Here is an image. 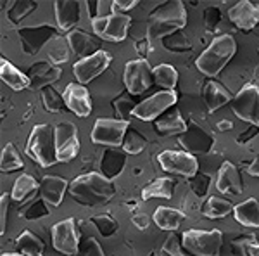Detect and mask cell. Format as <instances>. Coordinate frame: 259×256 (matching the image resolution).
<instances>
[{
  "label": "cell",
  "instance_id": "6da1fadb",
  "mask_svg": "<svg viewBox=\"0 0 259 256\" xmlns=\"http://www.w3.org/2000/svg\"><path fill=\"white\" fill-rule=\"evenodd\" d=\"M68 192L78 204L83 206H100L114 197L116 186L114 180L104 177L100 171L80 175L69 182Z\"/></svg>",
  "mask_w": 259,
  "mask_h": 256
},
{
  "label": "cell",
  "instance_id": "7a4b0ae2",
  "mask_svg": "<svg viewBox=\"0 0 259 256\" xmlns=\"http://www.w3.org/2000/svg\"><path fill=\"white\" fill-rule=\"evenodd\" d=\"M187 24V9L180 0H169L157 7L149 16L147 36L149 39H166L183 30Z\"/></svg>",
  "mask_w": 259,
  "mask_h": 256
},
{
  "label": "cell",
  "instance_id": "3957f363",
  "mask_svg": "<svg viewBox=\"0 0 259 256\" xmlns=\"http://www.w3.org/2000/svg\"><path fill=\"white\" fill-rule=\"evenodd\" d=\"M237 52V42L230 33H223L212 39V42L207 45V49L197 57L195 66L202 75L206 77H218L223 71L225 66L232 61V57Z\"/></svg>",
  "mask_w": 259,
  "mask_h": 256
},
{
  "label": "cell",
  "instance_id": "277c9868",
  "mask_svg": "<svg viewBox=\"0 0 259 256\" xmlns=\"http://www.w3.org/2000/svg\"><path fill=\"white\" fill-rule=\"evenodd\" d=\"M26 154L41 168H49L57 163L56 127L49 123L35 125L26 144Z\"/></svg>",
  "mask_w": 259,
  "mask_h": 256
},
{
  "label": "cell",
  "instance_id": "5b68a950",
  "mask_svg": "<svg viewBox=\"0 0 259 256\" xmlns=\"http://www.w3.org/2000/svg\"><path fill=\"white\" fill-rule=\"evenodd\" d=\"M182 244L194 256H220L221 244H223V232L218 229H190L183 232Z\"/></svg>",
  "mask_w": 259,
  "mask_h": 256
},
{
  "label": "cell",
  "instance_id": "8992f818",
  "mask_svg": "<svg viewBox=\"0 0 259 256\" xmlns=\"http://www.w3.org/2000/svg\"><path fill=\"white\" fill-rule=\"evenodd\" d=\"M177 100L178 94L175 90H159L137 104L132 111V116L140 121H156L166 111H169L177 104Z\"/></svg>",
  "mask_w": 259,
  "mask_h": 256
},
{
  "label": "cell",
  "instance_id": "52a82bcc",
  "mask_svg": "<svg viewBox=\"0 0 259 256\" xmlns=\"http://www.w3.org/2000/svg\"><path fill=\"white\" fill-rule=\"evenodd\" d=\"M128 128L130 121L118 118H99L92 128L90 140L97 145H106V148H121Z\"/></svg>",
  "mask_w": 259,
  "mask_h": 256
},
{
  "label": "cell",
  "instance_id": "ba28073f",
  "mask_svg": "<svg viewBox=\"0 0 259 256\" xmlns=\"http://www.w3.org/2000/svg\"><path fill=\"white\" fill-rule=\"evenodd\" d=\"M232 111L244 123L259 128V89L252 83H247L237 92L232 99Z\"/></svg>",
  "mask_w": 259,
  "mask_h": 256
},
{
  "label": "cell",
  "instance_id": "9c48e42d",
  "mask_svg": "<svg viewBox=\"0 0 259 256\" xmlns=\"http://www.w3.org/2000/svg\"><path fill=\"white\" fill-rule=\"evenodd\" d=\"M152 66L147 59H132L124 64L123 82L126 90L132 95H142L147 92L154 83L152 78Z\"/></svg>",
  "mask_w": 259,
  "mask_h": 256
},
{
  "label": "cell",
  "instance_id": "30bf717a",
  "mask_svg": "<svg viewBox=\"0 0 259 256\" xmlns=\"http://www.w3.org/2000/svg\"><path fill=\"white\" fill-rule=\"evenodd\" d=\"M159 166L162 171L169 175H180V177L194 178L197 175L199 163L194 154L187 151H162L157 156Z\"/></svg>",
  "mask_w": 259,
  "mask_h": 256
},
{
  "label": "cell",
  "instance_id": "8fae6325",
  "mask_svg": "<svg viewBox=\"0 0 259 256\" xmlns=\"http://www.w3.org/2000/svg\"><path fill=\"white\" fill-rule=\"evenodd\" d=\"M50 237H52L54 249L64 256H74L80 249V234H78L74 218H66V220H61L56 225H52Z\"/></svg>",
  "mask_w": 259,
  "mask_h": 256
},
{
  "label": "cell",
  "instance_id": "7c38bea8",
  "mask_svg": "<svg viewBox=\"0 0 259 256\" xmlns=\"http://www.w3.org/2000/svg\"><path fill=\"white\" fill-rule=\"evenodd\" d=\"M130 23H132V18L126 14H109L99 16L97 19L92 21V28L97 39L118 44L126 39Z\"/></svg>",
  "mask_w": 259,
  "mask_h": 256
},
{
  "label": "cell",
  "instance_id": "4fadbf2b",
  "mask_svg": "<svg viewBox=\"0 0 259 256\" xmlns=\"http://www.w3.org/2000/svg\"><path fill=\"white\" fill-rule=\"evenodd\" d=\"M21 47L23 52L28 56H35L41 49L47 47L50 40H54L56 36H59V28L52 26V24H38V26H24L18 30Z\"/></svg>",
  "mask_w": 259,
  "mask_h": 256
},
{
  "label": "cell",
  "instance_id": "5bb4252c",
  "mask_svg": "<svg viewBox=\"0 0 259 256\" xmlns=\"http://www.w3.org/2000/svg\"><path fill=\"white\" fill-rule=\"evenodd\" d=\"M80 137L78 128L71 121H62L56 125V149L57 163H69L80 154Z\"/></svg>",
  "mask_w": 259,
  "mask_h": 256
},
{
  "label": "cell",
  "instance_id": "9a60e30c",
  "mask_svg": "<svg viewBox=\"0 0 259 256\" xmlns=\"http://www.w3.org/2000/svg\"><path fill=\"white\" fill-rule=\"evenodd\" d=\"M111 61H112V56L107 52V50H99V52H95L94 56L78 59L73 64L74 78H76L78 83L85 85V83L92 82V80L97 78L99 75H102L104 71L109 68Z\"/></svg>",
  "mask_w": 259,
  "mask_h": 256
},
{
  "label": "cell",
  "instance_id": "2e32d148",
  "mask_svg": "<svg viewBox=\"0 0 259 256\" xmlns=\"http://www.w3.org/2000/svg\"><path fill=\"white\" fill-rule=\"evenodd\" d=\"M178 142L187 153L190 154H206L214 148L216 138L207 128L199 125L197 121H190L185 133L178 137Z\"/></svg>",
  "mask_w": 259,
  "mask_h": 256
},
{
  "label": "cell",
  "instance_id": "e0dca14e",
  "mask_svg": "<svg viewBox=\"0 0 259 256\" xmlns=\"http://www.w3.org/2000/svg\"><path fill=\"white\" fill-rule=\"evenodd\" d=\"M62 97H64L66 107H68L71 113H74V115L80 116V118L90 116L92 97L85 85H81V83H78V82L68 83L64 92H62Z\"/></svg>",
  "mask_w": 259,
  "mask_h": 256
},
{
  "label": "cell",
  "instance_id": "ac0fdd59",
  "mask_svg": "<svg viewBox=\"0 0 259 256\" xmlns=\"http://www.w3.org/2000/svg\"><path fill=\"white\" fill-rule=\"evenodd\" d=\"M228 19L242 31H249L259 24V4L240 0L228 9Z\"/></svg>",
  "mask_w": 259,
  "mask_h": 256
},
{
  "label": "cell",
  "instance_id": "d6986e66",
  "mask_svg": "<svg viewBox=\"0 0 259 256\" xmlns=\"http://www.w3.org/2000/svg\"><path fill=\"white\" fill-rule=\"evenodd\" d=\"M69 189V182L59 175H45L40 180V197L52 208L61 206L66 191Z\"/></svg>",
  "mask_w": 259,
  "mask_h": 256
},
{
  "label": "cell",
  "instance_id": "ffe728a7",
  "mask_svg": "<svg viewBox=\"0 0 259 256\" xmlns=\"http://www.w3.org/2000/svg\"><path fill=\"white\" fill-rule=\"evenodd\" d=\"M216 189L221 194L228 196H240L244 192V184H242L240 171L237 166L230 161H223V165L218 170V177H216Z\"/></svg>",
  "mask_w": 259,
  "mask_h": 256
},
{
  "label": "cell",
  "instance_id": "44dd1931",
  "mask_svg": "<svg viewBox=\"0 0 259 256\" xmlns=\"http://www.w3.org/2000/svg\"><path fill=\"white\" fill-rule=\"evenodd\" d=\"M54 12H56L57 28L61 31L69 33L80 21V2H76V0H56Z\"/></svg>",
  "mask_w": 259,
  "mask_h": 256
},
{
  "label": "cell",
  "instance_id": "7402d4cb",
  "mask_svg": "<svg viewBox=\"0 0 259 256\" xmlns=\"http://www.w3.org/2000/svg\"><path fill=\"white\" fill-rule=\"evenodd\" d=\"M61 68L59 66H54V64H49L45 61H40V62H35L31 66L30 71H28V78H30V89L31 90H36V89H45V87L52 85L54 82L61 78Z\"/></svg>",
  "mask_w": 259,
  "mask_h": 256
},
{
  "label": "cell",
  "instance_id": "603a6c76",
  "mask_svg": "<svg viewBox=\"0 0 259 256\" xmlns=\"http://www.w3.org/2000/svg\"><path fill=\"white\" fill-rule=\"evenodd\" d=\"M66 36H68V40H69L73 54H76L80 59H83V57H90V56H94L95 52L102 50L100 49V40L97 36L90 35L89 31L80 30V28L69 31Z\"/></svg>",
  "mask_w": 259,
  "mask_h": 256
},
{
  "label": "cell",
  "instance_id": "cb8c5ba5",
  "mask_svg": "<svg viewBox=\"0 0 259 256\" xmlns=\"http://www.w3.org/2000/svg\"><path fill=\"white\" fill-rule=\"evenodd\" d=\"M189 123L183 120L182 113L177 107H171L169 111H166L161 118L156 120V130L162 137H171V135H182L187 132Z\"/></svg>",
  "mask_w": 259,
  "mask_h": 256
},
{
  "label": "cell",
  "instance_id": "d4e9b609",
  "mask_svg": "<svg viewBox=\"0 0 259 256\" xmlns=\"http://www.w3.org/2000/svg\"><path fill=\"white\" fill-rule=\"evenodd\" d=\"M126 166V153L119 148H107L100 158V173L114 180Z\"/></svg>",
  "mask_w": 259,
  "mask_h": 256
},
{
  "label": "cell",
  "instance_id": "484cf974",
  "mask_svg": "<svg viewBox=\"0 0 259 256\" xmlns=\"http://www.w3.org/2000/svg\"><path fill=\"white\" fill-rule=\"evenodd\" d=\"M202 97H204V102H206L207 111L209 113L218 111L220 107L227 106V104L232 102V99H233L232 92H230L225 85H221L220 82H216V80H209V82L204 85Z\"/></svg>",
  "mask_w": 259,
  "mask_h": 256
},
{
  "label": "cell",
  "instance_id": "4316f807",
  "mask_svg": "<svg viewBox=\"0 0 259 256\" xmlns=\"http://www.w3.org/2000/svg\"><path fill=\"white\" fill-rule=\"evenodd\" d=\"M233 218L249 229H259V201L256 197L242 201L233 206Z\"/></svg>",
  "mask_w": 259,
  "mask_h": 256
},
{
  "label": "cell",
  "instance_id": "83f0119b",
  "mask_svg": "<svg viewBox=\"0 0 259 256\" xmlns=\"http://www.w3.org/2000/svg\"><path fill=\"white\" fill-rule=\"evenodd\" d=\"M0 78H2V82L14 92L26 90V89H30V85H31L28 75L21 73L11 61L4 59V57L0 59Z\"/></svg>",
  "mask_w": 259,
  "mask_h": 256
},
{
  "label": "cell",
  "instance_id": "f1b7e54d",
  "mask_svg": "<svg viewBox=\"0 0 259 256\" xmlns=\"http://www.w3.org/2000/svg\"><path fill=\"white\" fill-rule=\"evenodd\" d=\"M152 220L162 230H178L180 225L185 222V215L180 209L169 206H159L154 211Z\"/></svg>",
  "mask_w": 259,
  "mask_h": 256
},
{
  "label": "cell",
  "instance_id": "f546056e",
  "mask_svg": "<svg viewBox=\"0 0 259 256\" xmlns=\"http://www.w3.org/2000/svg\"><path fill=\"white\" fill-rule=\"evenodd\" d=\"M38 189H40V182H36L33 175L23 173L16 178L14 186H12V191H11V197L16 203H23V201L26 203Z\"/></svg>",
  "mask_w": 259,
  "mask_h": 256
},
{
  "label": "cell",
  "instance_id": "4dcf8cb0",
  "mask_svg": "<svg viewBox=\"0 0 259 256\" xmlns=\"http://www.w3.org/2000/svg\"><path fill=\"white\" fill-rule=\"evenodd\" d=\"M173 187H175V182L169 177H159L142 189V199L149 201V199H154V197L171 199V197H173Z\"/></svg>",
  "mask_w": 259,
  "mask_h": 256
},
{
  "label": "cell",
  "instance_id": "1f68e13d",
  "mask_svg": "<svg viewBox=\"0 0 259 256\" xmlns=\"http://www.w3.org/2000/svg\"><path fill=\"white\" fill-rule=\"evenodd\" d=\"M16 247H18V253L24 256H44L45 244L31 230H23L16 239Z\"/></svg>",
  "mask_w": 259,
  "mask_h": 256
},
{
  "label": "cell",
  "instance_id": "d6a6232c",
  "mask_svg": "<svg viewBox=\"0 0 259 256\" xmlns=\"http://www.w3.org/2000/svg\"><path fill=\"white\" fill-rule=\"evenodd\" d=\"M45 49H47V57L54 66L62 64V62H68L71 59V54H73L68 36H62V35L56 36L54 40H50Z\"/></svg>",
  "mask_w": 259,
  "mask_h": 256
},
{
  "label": "cell",
  "instance_id": "836d02e7",
  "mask_svg": "<svg viewBox=\"0 0 259 256\" xmlns=\"http://www.w3.org/2000/svg\"><path fill=\"white\" fill-rule=\"evenodd\" d=\"M202 215L211 220H218V218H225L230 213H233V204L228 199L220 196H209L206 203L202 204Z\"/></svg>",
  "mask_w": 259,
  "mask_h": 256
},
{
  "label": "cell",
  "instance_id": "e575fe53",
  "mask_svg": "<svg viewBox=\"0 0 259 256\" xmlns=\"http://www.w3.org/2000/svg\"><path fill=\"white\" fill-rule=\"evenodd\" d=\"M152 78L154 83L159 87L161 90H175L178 83V71L171 64H157L152 69Z\"/></svg>",
  "mask_w": 259,
  "mask_h": 256
},
{
  "label": "cell",
  "instance_id": "d590c367",
  "mask_svg": "<svg viewBox=\"0 0 259 256\" xmlns=\"http://www.w3.org/2000/svg\"><path fill=\"white\" fill-rule=\"evenodd\" d=\"M24 168V161L23 158L19 156L18 149H16L14 144H6V148L2 149V156H0V170L4 173H11V171L21 170Z\"/></svg>",
  "mask_w": 259,
  "mask_h": 256
},
{
  "label": "cell",
  "instance_id": "8d00e7d4",
  "mask_svg": "<svg viewBox=\"0 0 259 256\" xmlns=\"http://www.w3.org/2000/svg\"><path fill=\"white\" fill-rule=\"evenodd\" d=\"M36 7H38V4L33 2V0H16L7 9V18H9L11 24H18L23 19H26L30 14H33L36 11Z\"/></svg>",
  "mask_w": 259,
  "mask_h": 256
},
{
  "label": "cell",
  "instance_id": "74e56055",
  "mask_svg": "<svg viewBox=\"0 0 259 256\" xmlns=\"http://www.w3.org/2000/svg\"><path fill=\"white\" fill-rule=\"evenodd\" d=\"M40 95H41V102H44V107L47 109L49 113H62L66 107V102H64V97L56 87L49 85L45 89L40 90Z\"/></svg>",
  "mask_w": 259,
  "mask_h": 256
},
{
  "label": "cell",
  "instance_id": "f35d334b",
  "mask_svg": "<svg viewBox=\"0 0 259 256\" xmlns=\"http://www.w3.org/2000/svg\"><path fill=\"white\" fill-rule=\"evenodd\" d=\"M145 148H147V138L142 135L137 128L130 127L126 135H124V140H123L121 149H123L126 154H140Z\"/></svg>",
  "mask_w": 259,
  "mask_h": 256
},
{
  "label": "cell",
  "instance_id": "ab89813d",
  "mask_svg": "<svg viewBox=\"0 0 259 256\" xmlns=\"http://www.w3.org/2000/svg\"><path fill=\"white\" fill-rule=\"evenodd\" d=\"M49 213H50V206L41 199V197L31 199L30 203L24 206V209H21V216H23L24 220H30V222L49 216Z\"/></svg>",
  "mask_w": 259,
  "mask_h": 256
},
{
  "label": "cell",
  "instance_id": "60d3db41",
  "mask_svg": "<svg viewBox=\"0 0 259 256\" xmlns=\"http://www.w3.org/2000/svg\"><path fill=\"white\" fill-rule=\"evenodd\" d=\"M92 224L95 225V229L99 230V234L102 237H111L116 234V230H118V222H116V218L109 215V213H99V215H94L92 216Z\"/></svg>",
  "mask_w": 259,
  "mask_h": 256
},
{
  "label": "cell",
  "instance_id": "b9f144b4",
  "mask_svg": "<svg viewBox=\"0 0 259 256\" xmlns=\"http://www.w3.org/2000/svg\"><path fill=\"white\" fill-rule=\"evenodd\" d=\"M235 256H259V242L254 236H242L232 242Z\"/></svg>",
  "mask_w": 259,
  "mask_h": 256
},
{
  "label": "cell",
  "instance_id": "7bdbcfd3",
  "mask_svg": "<svg viewBox=\"0 0 259 256\" xmlns=\"http://www.w3.org/2000/svg\"><path fill=\"white\" fill-rule=\"evenodd\" d=\"M74 256H106L104 254L102 246L99 244V241L95 237H85L80 244V249Z\"/></svg>",
  "mask_w": 259,
  "mask_h": 256
},
{
  "label": "cell",
  "instance_id": "ee69618b",
  "mask_svg": "<svg viewBox=\"0 0 259 256\" xmlns=\"http://www.w3.org/2000/svg\"><path fill=\"white\" fill-rule=\"evenodd\" d=\"M162 251L168 253L169 256H194V254H190L185 247H183V244H180L178 236H175V234H171V236L164 241V244H162Z\"/></svg>",
  "mask_w": 259,
  "mask_h": 256
},
{
  "label": "cell",
  "instance_id": "f6af8a7d",
  "mask_svg": "<svg viewBox=\"0 0 259 256\" xmlns=\"http://www.w3.org/2000/svg\"><path fill=\"white\" fill-rule=\"evenodd\" d=\"M137 104H133L132 100L128 97H119L114 100V111H116V116L118 120H124V121H130L128 118L132 116V111Z\"/></svg>",
  "mask_w": 259,
  "mask_h": 256
},
{
  "label": "cell",
  "instance_id": "bcb514c9",
  "mask_svg": "<svg viewBox=\"0 0 259 256\" xmlns=\"http://www.w3.org/2000/svg\"><path fill=\"white\" fill-rule=\"evenodd\" d=\"M11 194L9 192H4L2 197H0V234H6V229H7V209H9V204H11Z\"/></svg>",
  "mask_w": 259,
  "mask_h": 256
},
{
  "label": "cell",
  "instance_id": "7dc6e473",
  "mask_svg": "<svg viewBox=\"0 0 259 256\" xmlns=\"http://www.w3.org/2000/svg\"><path fill=\"white\" fill-rule=\"evenodd\" d=\"M220 21H221L220 9H216V7H209V9H206V12H204V24H206L207 30L212 31L220 24Z\"/></svg>",
  "mask_w": 259,
  "mask_h": 256
},
{
  "label": "cell",
  "instance_id": "c3c4849f",
  "mask_svg": "<svg viewBox=\"0 0 259 256\" xmlns=\"http://www.w3.org/2000/svg\"><path fill=\"white\" fill-rule=\"evenodd\" d=\"M137 6H139L137 0H114V2H111L112 14H124V12L132 11Z\"/></svg>",
  "mask_w": 259,
  "mask_h": 256
},
{
  "label": "cell",
  "instance_id": "681fc988",
  "mask_svg": "<svg viewBox=\"0 0 259 256\" xmlns=\"http://www.w3.org/2000/svg\"><path fill=\"white\" fill-rule=\"evenodd\" d=\"M132 224L139 230H145V229H149V225H150V216L144 211H137L132 215Z\"/></svg>",
  "mask_w": 259,
  "mask_h": 256
},
{
  "label": "cell",
  "instance_id": "f907efd6",
  "mask_svg": "<svg viewBox=\"0 0 259 256\" xmlns=\"http://www.w3.org/2000/svg\"><path fill=\"white\" fill-rule=\"evenodd\" d=\"M207 186H209V178L207 177H194L192 178V187H194L195 194L204 196L207 192Z\"/></svg>",
  "mask_w": 259,
  "mask_h": 256
},
{
  "label": "cell",
  "instance_id": "816d5d0a",
  "mask_svg": "<svg viewBox=\"0 0 259 256\" xmlns=\"http://www.w3.org/2000/svg\"><path fill=\"white\" fill-rule=\"evenodd\" d=\"M85 6L89 7L90 21L97 19V18H99V9H97V7L100 6V2H97V0H89V2H85Z\"/></svg>",
  "mask_w": 259,
  "mask_h": 256
},
{
  "label": "cell",
  "instance_id": "f5cc1de1",
  "mask_svg": "<svg viewBox=\"0 0 259 256\" xmlns=\"http://www.w3.org/2000/svg\"><path fill=\"white\" fill-rule=\"evenodd\" d=\"M137 49H139V54L142 56V59H145V54H149L150 52V45H149V39H145V40H142V42H137Z\"/></svg>",
  "mask_w": 259,
  "mask_h": 256
},
{
  "label": "cell",
  "instance_id": "db71d44e",
  "mask_svg": "<svg viewBox=\"0 0 259 256\" xmlns=\"http://www.w3.org/2000/svg\"><path fill=\"white\" fill-rule=\"evenodd\" d=\"M216 128H218V132H232L233 130V123L232 120H220L218 123H216Z\"/></svg>",
  "mask_w": 259,
  "mask_h": 256
},
{
  "label": "cell",
  "instance_id": "11a10c76",
  "mask_svg": "<svg viewBox=\"0 0 259 256\" xmlns=\"http://www.w3.org/2000/svg\"><path fill=\"white\" fill-rule=\"evenodd\" d=\"M247 173L250 175V177L259 178V156H257L256 159H254V161L247 166Z\"/></svg>",
  "mask_w": 259,
  "mask_h": 256
},
{
  "label": "cell",
  "instance_id": "9f6ffc18",
  "mask_svg": "<svg viewBox=\"0 0 259 256\" xmlns=\"http://www.w3.org/2000/svg\"><path fill=\"white\" fill-rule=\"evenodd\" d=\"M256 132H259V128L252 127L250 130H247V132H244V135H242V137H239V142H244V140H247V138L254 137V135H256Z\"/></svg>",
  "mask_w": 259,
  "mask_h": 256
},
{
  "label": "cell",
  "instance_id": "6f0895ef",
  "mask_svg": "<svg viewBox=\"0 0 259 256\" xmlns=\"http://www.w3.org/2000/svg\"><path fill=\"white\" fill-rule=\"evenodd\" d=\"M2 256H24L21 253H2Z\"/></svg>",
  "mask_w": 259,
  "mask_h": 256
},
{
  "label": "cell",
  "instance_id": "680465c9",
  "mask_svg": "<svg viewBox=\"0 0 259 256\" xmlns=\"http://www.w3.org/2000/svg\"><path fill=\"white\" fill-rule=\"evenodd\" d=\"M149 256H156V253H150V254H149Z\"/></svg>",
  "mask_w": 259,
  "mask_h": 256
}]
</instances>
